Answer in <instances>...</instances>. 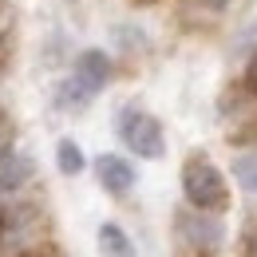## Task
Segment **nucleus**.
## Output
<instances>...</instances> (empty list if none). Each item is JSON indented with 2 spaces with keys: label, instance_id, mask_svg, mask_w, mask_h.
Segmentation results:
<instances>
[{
  "label": "nucleus",
  "instance_id": "f257e3e1",
  "mask_svg": "<svg viewBox=\"0 0 257 257\" xmlns=\"http://www.w3.org/2000/svg\"><path fill=\"white\" fill-rule=\"evenodd\" d=\"M182 190H186V202L194 210H210V214L225 210V202H229V186H225L222 170L210 159H202V155L186 159V166H182Z\"/></svg>",
  "mask_w": 257,
  "mask_h": 257
},
{
  "label": "nucleus",
  "instance_id": "f8f14e48",
  "mask_svg": "<svg viewBox=\"0 0 257 257\" xmlns=\"http://www.w3.org/2000/svg\"><path fill=\"white\" fill-rule=\"evenodd\" d=\"M249 87L257 91V56H253V64H249Z\"/></svg>",
  "mask_w": 257,
  "mask_h": 257
},
{
  "label": "nucleus",
  "instance_id": "39448f33",
  "mask_svg": "<svg viewBox=\"0 0 257 257\" xmlns=\"http://www.w3.org/2000/svg\"><path fill=\"white\" fill-rule=\"evenodd\" d=\"M91 95H99L103 91V83H107V75H111V60L103 56V52H95V48H87V52H79V60H75V71H71Z\"/></svg>",
  "mask_w": 257,
  "mask_h": 257
},
{
  "label": "nucleus",
  "instance_id": "9d476101",
  "mask_svg": "<svg viewBox=\"0 0 257 257\" xmlns=\"http://www.w3.org/2000/svg\"><path fill=\"white\" fill-rule=\"evenodd\" d=\"M233 178H237L241 190L257 194V155H237L233 159Z\"/></svg>",
  "mask_w": 257,
  "mask_h": 257
},
{
  "label": "nucleus",
  "instance_id": "7ed1b4c3",
  "mask_svg": "<svg viewBox=\"0 0 257 257\" xmlns=\"http://www.w3.org/2000/svg\"><path fill=\"white\" fill-rule=\"evenodd\" d=\"M32 170H36V162L28 159L24 151H16V147H0V190H4V194L20 190V186L32 178Z\"/></svg>",
  "mask_w": 257,
  "mask_h": 257
},
{
  "label": "nucleus",
  "instance_id": "6e6552de",
  "mask_svg": "<svg viewBox=\"0 0 257 257\" xmlns=\"http://www.w3.org/2000/svg\"><path fill=\"white\" fill-rule=\"evenodd\" d=\"M56 166H60V174H67V178H75L87 166V159H83V151H79L75 139H60L56 143Z\"/></svg>",
  "mask_w": 257,
  "mask_h": 257
},
{
  "label": "nucleus",
  "instance_id": "9b49d317",
  "mask_svg": "<svg viewBox=\"0 0 257 257\" xmlns=\"http://www.w3.org/2000/svg\"><path fill=\"white\" fill-rule=\"evenodd\" d=\"M198 4H206V8H214V12H222V8H225V0H198Z\"/></svg>",
  "mask_w": 257,
  "mask_h": 257
},
{
  "label": "nucleus",
  "instance_id": "f03ea898",
  "mask_svg": "<svg viewBox=\"0 0 257 257\" xmlns=\"http://www.w3.org/2000/svg\"><path fill=\"white\" fill-rule=\"evenodd\" d=\"M119 139L127 143V151H135L139 159H162L166 155L162 123L151 111H143V107H127L119 115Z\"/></svg>",
  "mask_w": 257,
  "mask_h": 257
},
{
  "label": "nucleus",
  "instance_id": "ddd939ff",
  "mask_svg": "<svg viewBox=\"0 0 257 257\" xmlns=\"http://www.w3.org/2000/svg\"><path fill=\"white\" fill-rule=\"evenodd\" d=\"M0 143H4V123H0Z\"/></svg>",
  "mask_w": 257,
  "mask_h": 257
},
{
  "label": "nucleus",
  "instance_id": "20e7f679",
  "mask_svg": "<svg viewBox=\"0 0 257 257\" xmlns=\"http://www.w3.org/2000/svg\"><path fill=\"white\" fill-rule=\"evenodd\" d=\"M95 174H99V186L107 194H127L135 186V166L127 159H119V155H103L95 162Z\"/></svg>",
  "mask_w": 257,
  "mask_h": 257
},
{
  "label": "nucleus",
  "instance_id": "0eeeda50",
  "mask_svg": "<svg viewBox=\"0 0 257 257\" xmlns=\"http://www.w3.org/2000/svg\"><path fill=\"white\" fill-rule=\"evenodd\" d=\"M99 257H139L131 237L123 233V225L115 222H103L99 225Z\"/></svg>",
  "mask_w": 257,
  "mask_h": 257
},
{
  "label": "nucleus",
  "instance_id": "1a4fd4ad",
  "mask_svg": "<svg viewBox=\"0 0 257 257\" xmlns=\"http://www.w3.org/2000/svg\"><path fill=\"white\" fill-rule=\"evenodd\" d=\"M91 99H95V95H91V91H87V87H83V83H79V79L71 75V79H67L64 87H60V95H56V103H60L64 111H83V107H87Z\"/></svg>",
  "mask_w": 257,
  "mask_h": 257
},
{
  "label": "nucleus",
  "instance_id": "423d86ee",
  "mask_svg": "<svg viewBox=\"0 0 257 257\" xmlns=\"http://www.w3.org/2000/svg\"><path fill=\"white\" fill-rule=\"evenodd\" d=\"M186 233H190L194 245H202V249H214L218 241H222V222L210 214V210H198L186 218Z\"/></svg>",
  "mask_w": 257,
  "mask_h": 257
}]
</instances>
